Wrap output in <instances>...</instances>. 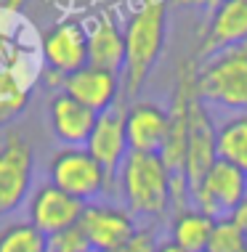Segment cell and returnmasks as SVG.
Instances as JSON below:
<instances>
[{
  "mask_svg": "<svg viewBox=\"0 0 247 252\" xmlns=\"http://www.w3.org/2000/svg\"><path fill=\"white\" fill-rule=\"evenodd\" d=\"M125 64H122V104L139 98L157 66L168 37V0H141L125 22Z\"/></svg>",
  "mask_w": 247,
  "mask_h": 252,
  "instance_id": "1",
  "label": "cell"
},
{
  "mask_svg": "<svg viewBox=\"0 0 247 252\" xmlns=\"http://www.w3.org/2000/svg\"><path fill=\"white\" fill-rule=\"evenodd\" d=\"M122 204L136 218L160 220L173 210L170 202V170L160 154L130 152L117 173Z\"/></svg>",
  "mask_w": 247,
  "mask_h": 252,
  "instance_id": "2",
  "label": "cell"
},
{
  "mask_svg": "<svg viewBox=\"0 0 247 252\" xmlns=\"http://www.w3.org/2000/svg\"><path fill=\"white\" fill-rule=\"evenodd\" d=\"M197 96L231 112H247V43L197 61Z\"/></svg>",
  "mask_w": 247,
  "mask_h": 252,
  "instance_id": "3",
  "label": "cell"
},
{
  "mask_svg": "<svg viewBox=\"0 0 247 252\" xmlns=\"http://www.w3.org/2000/svg\"><path fill=\"white\" fill-rule=\"evenodd\" d=\"M45 173L53 186L80 199L82 204L101 199L114 186L106 170L88 154L85 146H59L48 157Z\"/></svg>",
  "mask_w": 247,
  "mask_h": 252,
  "instance_id": "4",
  "label": "cell"
},
{
  "mask_svg": "<svg viewBox=\"0 0 247 252\" xmlns=\"http://www.w3.org/2000/svg\"><path fill=\"white\" fill-rule=\"evenodd\" d=\"M35 189V149L19 130L0 138V218L13 215L27 204Z\"/></svg>",
  "mask_w": 247,
  "mask_h": 252,
  "instance_id": "5",
  "label": "cell"
},
{
  "mask_svg": "<svg viewBox=\"0 0 247 252\" xmlns=\"http://www.w3.org/2000/svg\"><path fill=\"white\" fill-rule=\"evenodd\" d=\"M37 53L43 69L59 77L82 69L88 64V27L80 19H61L37 37Z\"/></svg>",
  "mask_w": 247,
  "mask_h": 252,
  "instance_id": "6",
  "label": "cell"
},
{
  "mask_svg": "<svg viewBox=\"0 0 247 252\" xmlns=\"http://www.w3.org/2000/svg\"><path fill=\"white\" fill-rule=\"evenodd\" d=\"M247 199V175L239 167L218 159L208 175L191 186V204L210 218L231 215Z\"/></svg>",
  "mask_w": 247,
  "mask_h": 252,
  "instance_id": "7",
  "label": "cell"
},
{
  "mask_svg": "<svg viewBox=\"0 0 247 252\" xmlns=\"http://www.w3.org/2000/svg\"><path fill=\"white\" fill-rule=\"evenodd\" d=\"M77 226L82 228V234L88 236L93 252L120 247V244H125L130 236L141 228L139 218L130 213L125 204L106 202V199L88 202L85 207H82Z\"/></svg>",
  "mask_w": 247,
  "mask_h": 252,
  "instance_id": "8",
  "label": "cell"
},
{
  "mask_svg": "<svg viewBox=\"0 0 247 252\" xmlns=\"http://www.w3.org/2000/svg\"><path fill=\"white\" fill-rule=\"evenodd\" d=\"M239 43H247V0H221L210 11L191 59L205 61Z\"/></svg>",
  "mask_w": 247,
  "mask_h": 252,
  "instance_id": "9",
  "label": "cell"
},
{
  "mask_svg": "<svg viewBox=\"0 0 247 252\" xmlns=\"http://www.w3.org/2000/svg\"><path fill=\"white\" fill-rule=\"evenodd\" d=\"M82 207L85 204L80 199L56 189L51 181H43V183H35L30 199L24 204V213H27V220L37 231H43L45 236H53L70 226H77Z\"/></svg>",
  "mask_w": 247,
  "mask_h": 252,
  "instance_id": "10",
  "label": "cell"
},
{
  "mask_svg": "<svg viewBox=\"0 0 247 252\" xmlns=\"http://www.w3.org/2000/svg\"><path fill=\"white\" fill-rule=\"evenodd\" d=\"M218 125L212 122L208 104L197 96L189 112V135H186V159H183V173L189 178V189L197 186L208 170L218 162Z\"/></svg>",
  "mask_w": 247,
  "mask_h": 252,
  "instance_id": "11",
  "label": "cell"
},
{
  "mask_svg": "<svg viewBox=\"0 0 247 252\" xmlns=\"http://www.w3.org/2000/svg\"><path fill=\"white\" fill-rule=\"evenodd\" d=\"M88 154L106 170V175L112 178V183L117 181V173L125 162V157L130 154L128 146V133H125V104H117L109 112H101L96 117L93 133L88 138Z\"/></svg>",
  "mask_w": 247,
  "mask_h": 252,
  "instance_id": "12",
  "label": "cell"
},
{
  "mask_svg": "<svg viewBox=\"0 0 247 252\" xmlns=\"http://www.w3.org/2000/svg\"><path fill=\"white\" fill-rule=\"evenodd\" d=\"M59 91H64L67 96L80 101L82 106H88L96 114L109 112V109L122 104V77L117 72H106V69H99V66H91V64L67 74L61 80Z\"/></svg>",
  "mask_w": 247,
  "mask_h": 252,
  "instance_id": "13",
  "label": "cell"
},
{
  "mask_svg": "<svg viewBox=\"0 0 247 252\" xmlns=\"http://www.w3.org/2000/svg\"><path fill=\"white\" fill-rule=\"evenodd\" d=\"M170 114L168 106L149 98H136L125 104V133L130 152L160 154L168 138Z\"/></svg>",
  "mask_w": 247,
  "mask_h": 252,
  "instance_id": "14",
  "label": "cell"
},
{
  "mask_svg": "<svg viewBox=\"0 0 247 252\" xmlns=\"http://www.w3.org/2000/svg\"><path fill=\"white\" fill-rule=\"evenodd\" d=\"M96 117L99 114L67 96L64 91L51 93L48 98V125L61 146H85L93 133Z\"/></svg>",
  "mask_w": 247,
  "mask_h": 252,
  "instance_id": "15",
  "label": "cell"
},
{
  "mask_svg": "<svg viewBox=\"0 0 247 252\" xmlns=\"http://www.w3.org/2000/svg\"><path fill=\"white\" fill-rule=\"evenodd\" d=\"M88 27V64L106 72H122L125 64V30L112 11L96 13Z\"/></svg>",
  "mask_w": 247,
  "mask_h": 252,
  "instance_id": "16",
  "label": "cell"
},
{
  "mask_svg": "<svg viewBox=\"0 0 247 252\" xmlns=\"http://www.w3.org/2000/svg\"><path fill=\"white\" fill-rule=\"evenodd\" d=\"M212 223H215V218H210L208 213L197 210L194 204H189L183 210H173L168 223V236L183 252H208Z\"/></svg>",
  "mask_w": 247,
  "mask_h": 252,
  "instance_id": "17",
  "label": "cell"
},
{
  "mask_svg": "<svg viewBox=\"0 0 247 252\" xmlns=\"http://www.w3.org/2000/svg\"><path fill=\"white\" fill-rule=\"evenodd\" d=\"M218 159L239 167L247 175V112H234L218 125Z\"/></svg>",
  "mask_w": 247,
  "mask_h": 252,
  "instance_id": "18",
  "label": "cell"
},
{
  "mask_svg": "<svg viewBox=\"0 0 247 252\" xmlns=\"http://www.w3.org/2000/svg\"><path fill=\"white\" fill-rule=\"evenodd\" d=\"M0 252H48V236L30 220H11L0 228Z\"/></svg>",
  "mask_w": 247,
  "mask_h": 252,
  "instance_id": "19",
  "label": "cell"
},
{
  "mask_svg": "<svg viewBox=\"0 0 247 252\" xmlns=\"http://www.w3.org/2000/svg\"><path fill=\"white\" fill-rule=\"evenodd\" d=\"M247 247L245 234L239 231V226L231 220L229 215L215 218L210 231V242H208V252H242Z\"/></svg>",
  "mask_w": 247,
  "mask_h": 252,
  "instance_id": "20",
  "label": "cell"
},
{
  "mask_svg": "<svg viewBox=\"0 0 247 252\" xmlns=\"http://www.w3.org/2000/svg\"><path fill=\"white\" fill-rule=\"evenodd\" d=\"M48 252H93V247L80 226H70L48 236Z\"/></svg>",
  "mask_w": 247,
  "mask_h": 252,
  "instance_id": "21",
  "label": "cell"
},
{
  "mask_svg": "<svg viewBox=\"0 0 247 252\" xmlns=\"http://www.w3.org/2000/svg\"><path fill=\"white\" fill-rule=\"evenodd\" d=\"M157 247H160L157 228L154 226H141L125 244H120V247H114V250H104V252H157Z\"/></svg>",
  "mask_w": 247,
  "mask_h": 252,
  "instance_id": "22",
  "label": "cell"
},
{
  "mask_svg": "<svg viewBox=\"0 0 247 252\" xmlns=\"http://www.w3.org/2000/svg\"><path fill=\"white\" fill-rule=\"evenodd\" d=\"M229 218L237 223L239 231H242V234H245V239H247V199H245L242 204H239V207H237V210H234V213H231Z\"/></svg>",
  "mask_w": 247,
  "mask_h": 252,
  "instance_id": "23",
  "label": "cell"
},
{
  "mask_svg": "<svg viewBox=\"0 0 247 252\" xmlns=\"http://www.w3.org/2000/svg\"><path fill=\"white\" fill-rule=\"evenodd\" d=\"M176 5H183V8H215L221 0H173Z\"/></svg>",
  "mask_w": 247,
  "mask_h": 252,
  "instance_id": "24",
  "label": "cell"
},
{
  "mask_svg": "<svg viewBox=\"0 0 247 252\" xmlns=\"http://www.w3.org/2000/svg\"><path fill=\"white\" fill-rule=\"evenodd\" d=\"M27 3H30V0H3V3H0V8H3L5 13H11V16H19V13L24 11Z\"/></svg>",
  "mask_w": 247,
  "mask_h": 252,
  "instance_id": "25",
  "label": "cell"
},
{
  "mask_svg": "<svg viewBox=\"0 0 247 252\" xmlns=\"http://www.w3.org/2000/svg\"><path fill=\"white\" fill-rule=\"evenodd\" d=\"M157 252H183L181 247H178V244H173V242H160V247H157Z\"/></svg>",
  "mask_w": 247,
  "mask_h": 252,
  "instance_id": "26",
  "label": "cell"
},
{
  "mask_svg": "<svg viewBox=\"0 0 247 252\" xmlns=\"http://www.w3.org/2000/svg\"><path fill=\"white\" fill-rule=\"evenodd\" d=\"M242 252H247V247H245V250H242Z\"/></svg>",
  "mask_w": 247,
  "mask_h": 252,
  "instance_id": "27",
  "label": "cell"
}]
</instances>
